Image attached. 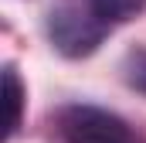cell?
Returning <instances> with one entry per match:
<instances>
[{"mask_svg":"<svg viewBox=\"0 0 146 143\" xmlns=\"http://www.w3.org/2000/svg\"><path fill=\"white\" fill-rule=\"evenodd\" d=\"M126 82H129L133 89L146 92V48L129 51V58H126Z\"/></svg>","mask_w":146,"mask_h":143,"instance_id":"cell-5","label":"cell"},{"mask_svg":"<svg viewBox=\"0 0 146 143\" xmlns=\"http://www.w3.org/2000/svg\"><path fill=\"white\" fill-rule=\"evenodd\" d=\"M146 7V0H88V10L102 21V24H122L129 17H136Z\"/></svg>","mask_w":146,"mask_h":143,"instance_id":"cell-4","label":"cell"},{"mask_svg":"<svg viewBox=\"0 0 146 143\" xmlns=\"http://www.w3.org/2000/svg\"><path fill=\"white\" fill-rule=\"evenodd\" d=\"M54 123L65 143H133V130L122 116L92 102H72L58 109Z\"/></svg>","mask_w":146,"mask_h":143,"instance_id":"cell-1","label":"cell"},{"mask_svg":"<svg viewBox=\"0 0 146 143\" xmlns=\"http://www.w3.org/2000/svg\"><path fill=\"white\" fill-rule=\"evenodd\" d=\"M106 34H109V24H102L92 10L58 7L48 17V37H51V44L65 58H85V55H92L102 44Z\"/></svg>","mask_w":146,"mask_h":143,"instance_id":"cell-2","label":"cell"},{"mask_svg":"<svg viewBox=\"0 0 146 143\" xmlns=\"http://www.w3.org/2000/svg\"><path fill=\"white\" fill-rule=\"evenodd\" d=\"M3 99H7V119H3V140H14L24 119V85L17 78V68H3Z\"/></svg>","mask_w":146,"mask_h":143,"instance_id":"cell-3","label":"cell"}]
</instances>
